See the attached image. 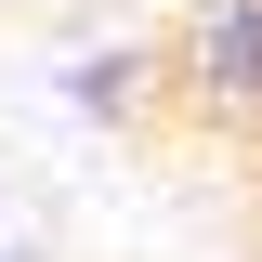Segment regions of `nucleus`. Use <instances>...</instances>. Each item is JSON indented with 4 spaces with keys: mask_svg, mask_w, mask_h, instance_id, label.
I'll return each mask as SVG.
<instances>
[{
    "mask_svg": "<svg viewBox=\"0 0 262 262\" xmlns=\"http://www.w3.org/2000/svg\"><path fill=\"white\" fill-rule=\"evenodd\" d=\"M66 92L92 105V118H144V92H158V53H92Z\"/></svg>",
    "mask_w": 262,
    "mask_h": 262,
    "instance_id": "2",
    "label": "nucleus"
},
{
    "mask_svg": "<svg viewBox=\"0 0 262 262\" xmlns=\"http://www.w3.org/2000/svg\"><path fill=\"white\" fill-rule=\"evenodd\" d=\"M158 92L196 131H262V0H196L158 39Z\"/></svg>",
    "mask_w": 262,
    "mask_h": 262,
    "instance_id": "1",
    "label": "nucleus"
}]
</instances>
